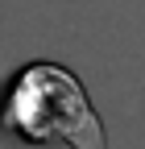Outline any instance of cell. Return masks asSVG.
Here are the masks:
<instances>
[{"mask_svg": "<svg viewBox=\"0 0 145 149\" xmlns=\"http://www.w3.org/2000/svg\"><path fill=\"white\" fill-rule=\"evenodd\" d=\"M0 133L21 145L108 149L100 112L75 70L62 62H25L0 91Z\"/></svg>", "mask_w": 145, "mask_h": 149, "instance_id": "6da1fadb", "label": "cell"}]
</instances>
